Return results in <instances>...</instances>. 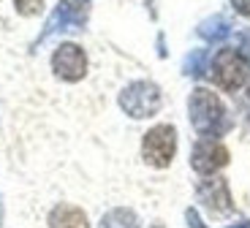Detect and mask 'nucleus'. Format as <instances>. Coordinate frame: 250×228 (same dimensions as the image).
Instances as JSON below:
<instances>
[{
    "instance_id": "8",
    "label": "nucleus",
    "mask_w": 250,
    "mask_h": 228,
    "mask_svg": "<svg viewBox=\"0 0 250 228\" xmlns=\"http://www.w3.org/2000/svg\"><path fill=\"white\" fill-rule=\"evenodd\" d=\"M49 228H90L87 215L74 204H57L49 212Z\"/></svg>"
},
{
    "instance_id": "10",
    "label": "nucleus",
    "mask_w": 250,
    "mask_h": 228,
    "mask_svg": "<svg viewBox=\"0 0 250 228\" xmlns=\"http://www.w3.org/2000/svg\"><path fill=\"white\" fill-rule=\"evenodd\" d=\"M226 33H229V22H226V19H220V17L209 19V22H207V25L201 27V36L209 38V41H215V38L226 36Z\"/></svg>"
},
{
    "instance_id": "11",
    "label": "nucleus",
    "mask_w": 250,
    "mask_h": 228,
    "mask_svg": "<svg viewBox=\"0 0 250 228\" xmlns=\"http://www.w3.org/2000/svg\"><path fill=\"white\" fill-rule=\"evenodd\" d=\"M17 3V11L25 14V17H33V14L41 11V6H44V0H14Z\"/></svg>"
},
{
    "instance_id": "3",
    "label": "nucleus",
    "mask_w": 250,
    "mask_h": 228,
    "mask_svg": "<svg viewBox=\"0 0 250 228\" xmlns=\"http://www.w3.org/2000/svg\"><path fill=\"white\" fill-rule=\"evenodd\" d=\"M120 106H123L125 114H131L136 120L152 117L161 109V90L152 82H133V84H128L123 90Z\"/></svg>"
},
{
    "instance_id": "12",
    "label": "nucleus",
    "mask_w": 250,
    "mask_h": 228,
    "mask_svg": "<svg viewBox=\"0 0 250 228\" xmlns=\"http://www.w3.org/2000/svg\"><path fill=\"white\" fill-rule=\"evenodd\" d=\"M185 217H188V226H190V228H207L204 223H201V217L196 215V209H188Z\"/></svg>"
},
{
    "instance_id": "2",
    "label": "nucleus",
    "mask_w": 250,
    "mask_h": 228,
    "mask_svg": "<svg viewBox=\"0 0 250 228\" xmlns=\"http://www.w3.org/2000/svg\"><path fill=\"white\" fill-rule=\"evenodd\" d=\"M177 152V130L171 125H155L144 133L142 142V158L152 168H166Z\"/></svg>"
},
{
    "instance_id": "1",
    "label": "nucleus",
    "mask_w": 250,
    "mask_h": 228,
    "mask_svg": "<svg viewBox=\"0 0 250 228\" xmlns=\"http://www.w3.org/2000/svg\"><path fill=\"white\" fill-rule=\"evenodd\" d=\"M188 109H190V123H193V128L201 136H212L215 139V136L226 133L229 125H231L220 98L212 90H207V87H196L193 95H190Z\"/></svg>"
},
{
    "instance_id": "9",
    "label": "nucleus",
    "mask_w": 250,
    "mask_h": 228,
    "mask_svg": "<svg viewBox=\"0 0 250 228\" xmlns=\"http://www.w3.org/2000/svg\"><path fill=\"white\" fill-rule=\"evenodd\" d=\"M98 228H139V217H136V212L120 207V209H112L101 217Z\"/></svg>"
},
{
    "instance_id": "13",
    "label": "nucleus",
    "mask_w": 250,
    "mask_h": 228,
    "mask_svg": "<svg viewBox=\"0 0 250 228\" xmlns=\"http://www.w3.org/2000/svg\"><path fill=\"white\" fill-rule=\"evenodd\" d=\"M231 6L237 8V11L242 14V17H248V19H250V0H231Z\"/></svg>"
},
{
    "instance_id": "14",
    "label": "nucleus",
    "mask_w": 250,
    "mask_h": 228,
    "mask_svg": "<svg viewBox=\"0 0 250 228\" xmlns=\"http://www.w3.org/2000/svg\"><path fill=\"white\" fill-rule=\"evenodd\" d=\"M231 228H250V223H242V226H231Z\"/></svg>"
},
{
    "instance_id": "4",
    "label": "nucleus",
    "mask_w": 250,
    "mask_h": 228,
    "mask_svg": "<svg viewBox=\"0 0 250 228\" xmlns=\"http://www.w3.org/2000/svg\"><path fill=\"white\" fill-rule=\"evenodd\" d=\"M212 79L220 90L234 93V90H239V87L245 84V79H248V60H245L237 49H223L215 57Z\"/></svg>"
},
{
    "instance_id": "6",
    "label": "nucleus",
    "mask_w": 250,
    "mask_h": 228,
    "mask_svg": "<svg viewBox=\"0 0 250 228\" xmlns=\"http://www.w3.org/2000/svg\"><path fill=\"white\" fill-rule=\"evenodd\" d=\"M52 71L60 76L62 82H79L87 74V57L76 43H62L52 55Z\"/></svg>"
},
{
    "instance_id": "7",
    "label": "nucleus",
    "mask_w": 250,
    "mask_h": 228,
    "mask_svg": "<svg viewBox=\"0 0 250 228\" xmlns=\"http://www.w3.org/2000/svg\"><path fill=\"white\" fill-rule=\"evenodd\" d=\"M199 196L212 212H229L231 209V193L223 179H207L199 185Z\"/></svg>"
},
{
    "instance_id": "15",
    "label": "nucleus",
    "mask_w": 250,
    "mask_h": 228,
    "mask_svg": "<svg viewBox=\"0 0 250 228\" xmlns=\"http://www.w3.org/2000/svg\"><path fill=\"white\" fill-rule=\"evenodd\" d=\"M248 98H250V84H248Z\"/></svg>"
},
{
    "instance_id": "5",
    "label": "nucleus",
    "mask_w": 250,
    "mask_h": 228,
    "mask_svg": "<svg viewBox=\"0 0 250 228\" xmlns=\"http://www.w3.org/2000/svg\"><path fill=\"white\" fill-rule=\"evenodd\" d=\"M226 163H229V149L218 139H212V136H204L201 142H196L193 152H190V166L201 177H209V174L220 171Z\"/></svg>"
}]
</instances>
